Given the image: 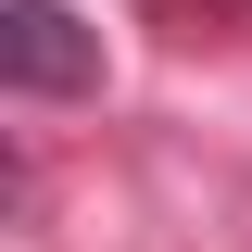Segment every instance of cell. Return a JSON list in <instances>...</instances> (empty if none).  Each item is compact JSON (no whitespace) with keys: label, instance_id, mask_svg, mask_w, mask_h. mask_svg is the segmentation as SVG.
Listing matches in <instances>:
<instances>
[{"label":"cell","instance_id":"7a4b0ae2","mask_svg":"<svg viewBox=\"0 0 252 252\" xmlns=\"http://www.w3.org/2000/svg\"><path fill=\"white\" fill-rule=\"evenodd\" d=\"M152 26H177V38H202V26H252V0H139Z\"/></svg>","mask_w":252,"mask_h":252},{"label":"cell","instance_id":"6da1fadb","mask_svg":"<svg viewBox=\"0 0 252 252\" xmlns=\"http://www.w3.org/2000/svg\"><path fill=\"white\" fill-rule=\"evenodd\" d=\"M0 89L13 101H101V26L63 0H0Z\"/></svg>","mask_w":252,"mask_h":252}]
</instances>
